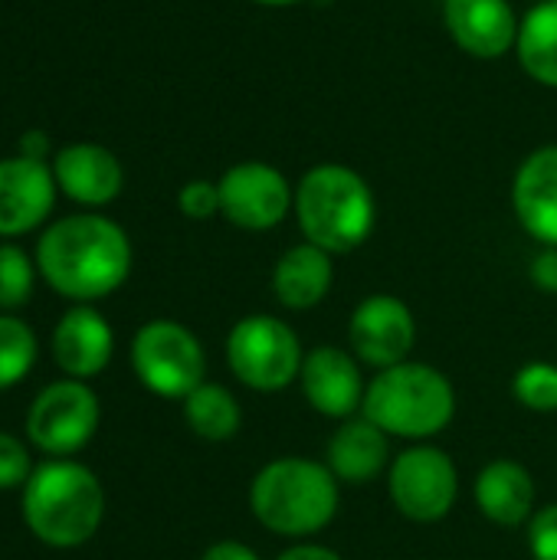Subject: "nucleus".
Instances as JSON below:
<instances>
[{
	"mask_svg": "<svg viewBox=\"0 0 557 560\" xmlns=\"http://www.w3.org/2000/svg\"><path fill=\"white\" fill-rule=\"evenodd\" d=\"M181 407H184L187 430L207 443H227L243 427V407L236 394L213 381H204L194 394L181 400Z\"/></svg>",
	"mask_w": 557,
	"mask_h": 560,
	"instance_id": "nucleus-21",
	"label": "nucleus"
},
{
	"mask_svg": "<svg viewBox=\"0 0 557 560\" xmlns=\"http://www.w3.org/2000/svg\"><path fill=\"white\" fill-rule=\"evenodd\" d=\"M36 259L20 249L13 240H0V312H16L33 299L36 289Z\"/></svg>",
	"mask_w": 557,
	"mask_h": 560,
	"instance_id": "nucleus-24",
	"label": "nucleus"
},
{
	"mask_svg": "<svg viewBox=\"0 0 557 560\" xmlns=\"http://www.w3.org/2000/svg\"><path fill=\"white\" fill-rule=\"evenodd\" d=\"M115 354V331L95 305H69L53 328V361L66 377L92 381Z\"/></svg>",
	"mask_w": 557,
	"mask_h": 560,
	"instance_id": "nucleus-15",
	"label": "nucleus"
},
{
	"mask_svg": "<svg viewBox=\"0 0 557 560\" xmlns=\"http://www.w3.org/2000/svg\"><path fill=\"white\" fill-rule=\"evenodd\" d=\"M335 282L332 253L318 249L315 243H299L286 249L272 269V295L289 312H309L322 305Z\"/></svg>",
	"mask_w": 557,
	"mask_h": 560,
	"instance_id": "nucleus-20",
	"label": "nucleus"
},
{
	"mask_svg": "<svg viewBox=\"0 0 557 560\" xmlns=\"http://www.w3.org/2000/svg\"><path fill=\"white\" fill-rule=\"evenodd\" d=\"M512 397L532 413H557V364L529 361L512 377Z\"/></svg>",
	"mask_w": 557,
	"mask_h": 560,
	"instance_id": "nucleus-25",
	"label": "nucleus"
},
{
	"mask_svg": "<svg viewBox=\"0 0 557 560\" xmlns=\"http://www.w3.org/2000/svg\"><path fill=\"white\" fill-rule=\"evenodd\" d=\"M476 509L499 528H525L535 515V479L519 459H492L473 486Z\"/></svg>",
	"mask_w": 557,
	"mask_h": 560,
	"instance_id": "nucleus-19",
	"label": "nucleus"
},
{
	"mask_svg": "<svg viewBox=\"0 0 557 560\" xmlns=\"http://www.w3.org/2000/svg\"><path fill=\"white\" fill-rule=\"evenodd\" d=\"M36 354H39V345H36L33 328L16 315L0 312V394L30 377Z\"/></svg>",
	"mask_w": 557,
	"mask_h": 560,
	"instance_id": "nucleus-23",
	"label": "nucleus"
},
{
	"mask_svg": "<svg viewBox=\"0 0 557 560\" xmlns=\"http://www.w3.org/2000/svg\"><path fill=\"white\" fill-rule=\"evenodd\" d=\"M525 541L535 560H557V502L535 509L525 525Z\"/></svg>",
	"mask_w": 557,
	"mask_h": 560,
	"instance_id": "nucleus-27",
	"label": "nucleus"
},
{
	"mask_svg": "<svg viewBox=\"0 0 557 560\" xmlns=\"http://www.w3.org/2000/svg\"><path fill=\"white\" fill-rule=\"evenodd\" d=\"M295 220L305 243L341 256L358 249L378 220L371 184L345 164H318L295 187Z\"/></svg>",
	"mask_w": 557,
	"mask_h": 560,
	"instance_id": "nucleus-5",
	"label": "nucleus"
},
{
	"mask_svg": "<svg viewBox=\"0 0 557 560\" xmlns=\"http://www.w3.org/2000/svg\"><path fill=\"white\" fill-rule=\"evenodd\" d=\"M200 560H263L250 545H243V541H217V545H210Z\"/></svg>",
	"mask_w": 557,
	"mask_h": 560,
	"instance_id": "nucleus-32",
	"label": "nucleus"
},
{
	"mask_svg": "<svg viewBox=\"0 0 557 560\" xmlns=\"http://www.w3.org/2000/svg\"><path fill=\"white\" fill-rule=\"evenodd\" d=\"M299 387H302L305 404L318 417L341 423L361 413L368 377H364V364L351 351L338 345H318L305 351Z\"/></svg>",
	"mask_w": 557,
	"mask_h": 560,
	"instance_id": "nucleus-12",
	"label": "nucleus"
},
{
	"mask_svg": "<svg viewBox=\"0 0 557 560\" xmlns=\"http://www.w3.org/2000/svg\"><path fill=\"white\" fill-rule=\"evenodd\" d=\"M384 482L397 515L417 525L443 522L460 499V469L453 456L433 443H410L401 450Z\"/></svg>",
	"mask_w": 557,
	"mask_h": 560,
	"instance_id": "nucleus-8",
	"label": "nucleus"
},
{
	"mask_svg": "<svg viewBox=\"0 0 557 560\" xmlns=\"http://www.w3.org/2000/svg\"><path fill=\"white\" fill-rule=\"evenodd\" d=\"M302 361L305 348L295 328L276 315H246L227 335V368L256 394H279L299 384Z\"/></svg>",
	"mask_w": 557,
	"mask_h": 560,
	"instance_id": "nucleus-6",
	"label": "nucleus"
},
{
	"mask_svg": "<svg viewBox=\"0 0 557 560\" xmlns=\"http://www.w3.org/2000/svg\"><path fill=\"white\" fill-rule=\"evenodd\" d=\"M20 509L36 541L69 551L98 535L105 522V489L89 466L46 459L20 489Z\"/></svg>",
	"mask_w": 557,
	"mask_h": 560,
	"instance_id": "nucleus-3",
	"label": "nucleus"
},
{
	"mask_svg": "<svg viewBox=\"0 0 557 560\" xmlns=\"http://www.w3.org/2000/svg\"><path fill=\"white\" fill-rule=\"evenodd\" d=\"M33 469H36V466L30 463L26 446H23L13 433L0 430V492L23 489L26 479L33 476Z\"/></svg>",
	"mask_w": 557,
	"mask_h": 560,
	"instance_id": "nucleus-26",
	"label": "nucleus"
},
{
	"mask_svg": "<svg viewBox=\"0 0 557 560\" xmlns=\"http://www.w3.org/2000/svg\"><path fill=\"white\" fill-rule=\"evenodd\" d=\"M128 358L138 384L164 400H184L207 381V351L200 338L174 318L144 322L131 338Z\"/></svg>",
	"mask_w": 557,
	"mask_h": 560,
	"instance_id": "nucleus-7",
	"label": "nucleus"
},
{
	"mask_svg": "<svg viewBox=\"0 0 557 560\" xmlns=\"http://www.w3.org/2000/svg\"><path fill=\"white\" fill-rule=\"evenodd\" d=\"M220 213L250 233L276 230L295 207V194L286 174L266 161L233 164L220 180Z\"/></svg>",
	"mask_w": 557,
	"mask_h": 560,
	"instance_id": "nucleus-11",
	"label": "nucleus"
},
{
	"mask_svg": "<svg viewBox=\"0 0 557 560\" xmlns=\"http://www.w3.org/2000/svg\"><path fill=\"white\" fill-rule=\"evenodd\" d=\"M529 276H532V282H535L542 292H555L557 295V246H545V249L532 259Z\"/></svg>",
	"mask_w": 557,
	"mask_h": 560,
	"instance_id": "nucleus-29",
	"label": "nucleus"
},
{
	"mask_svg": "<svg viewBox=\"0 0 557 560\" xmlns=\"http://www.w3.org/2000/svg\"><path fill=\"white\" fill-rule=\"evenodd\" d=\"M391 463V436L364 413L341 420L325 446V466L341 486H368L387 476Z\"/></svg>",
	"mask_w": 557,
	"mask_h": 560,
	"instance_id": "nucleus-17",
	"label": "nucleus"
},
{
	"mask_svg": "<svg viewBox=\"0 0 557 560\" xmlns=\"http://www.w3.org/2000/svg\"><path fill=\"white\" fill-rule=\"evenodd\" d=\"M39 279L72 305H95L131 276V240L105 213L82 210L49 223L36 240Z\"/></svg>",
	"mask_w": 557,
	"mask_h": 560,
	"instance_id": "nucleus-1",
	"label": "nucleus"
},
{
	"mask_svg": "<svg viewBox=\"0 0 557 560\" xmlns=\"http://www.w3.org/2000/svg\"><path fill=\"white\" fill-rule=\"evenodd\" d=\"M361 413L391 440L430 443L446 433L456 417V387L440 368L404 361L368 381Z\"/></svg>",
	"mask_w": 557,
	"mask_h": 560,
	"instance_id": "nucleus-4",
	"label": "nucleus"
},
{
	"mask_svg": "<svg viewBox=\"0 0 557 560\" xmlns=\"http://www.w3.org/2000/svg\"><path fill=\"white\" fill-rule=\"evenodd\" d=\"M177 210L187 220H210L220 213V187L213 180H187L177 190Z\"/></svg>",
	"mask_w": 557,
	"mask_h": 560,
	"instance_id": "nucleus-28",
	"label": "nucleus"
},
{
	"mask_svg": "<svg viewBox=\"0 0 557 560\" xmlns=\"http://www.w3.org/2000/svg\"><path fill=\"white\" fill-rule=\"evenodd\" d=\"M515 52L535 82L557 89V0H538L519 20Z\"/></svg>",
	"mask_w": 557,
	"mask_h": 560,
	"instance_id": "nucleus-22",
	"label": "nucleus"
},
{
	"mask_svg": "<svg viewBox=\"0 0 557 560\" xmlns=\"http://www.w3.org/2000/svg\"><path fill=\"white\" fill-rule=\"evenodd\" d=\"M16 154H23V158H30V161H46V158L56 154V151L49 148V135H43L39 128H30V131L20 135ZM46 164H49V161H46Z\"/></svg>",
	"mask_w": 557,
	"mask_h": 560,
	"instance_id": "nucleus-30",
	"label": "nucleus"
},
{
	"mask_svg": "<svg viewBox=\"0 0 557 560\" xmlns=\"http://www.w3.org/2000/svg\"><path fill=\"white\" fill-rule=\"evenodd\" d=\"M417 348V318L410 305L391 292H374L361 299L348 322V351L378 371L410 361Z\"/></svg>",
	"mask_w": 557,
	"mask_h": 560,
	"instance_id": "nucleus-10",
	"label": "nucleus"
},
{
	"mask_svg": "<svg viewBox=\"0 0 557 560\" xmlns=\"http://www.w3.org/2000/svg\"><path fill=\"white\" fill-rule=\"evenodd\" d=\"M98 420L102 404L89 381L62 377L46 384L33 397L26 413V436L39 453L53 459H69L92 443V436L98 433Z\"/></svg>",
	"mask_w": 557,
	"mask_h": 560,
	"instance_id": "nucleus-9",
	"label": "nucleus"
},
{
	"mask_svg": "<svg viewBox=\"0 0 557 560\" xmlns=\"http://www.w3.org/2000/svg\"><path fill=\"white\" fill-rule=\"evenodd\" d=\"M59 187L46 161H30L23 154L0 158V240H16L39 230L53 207Z\"/></svg>",
	"mask_w": 557,
	"mask_h": 560,
	"instance_id": "nucleus-13",
	"label": "nucleus"
},
{
	"mask_svg": "<svg viewBox=\"0 0 557 560\" xmlns=\"http://www.w3.org/2000/svg\"><path fill=\"white\" fill-rule=\"evenodd\" d=\"M276 560H345L335 548L318 545V541H292V548H286Z\"/></svg>",
	"mask_w": 557,
	"mask_h": 560,
	"instance_id": "nucleus-31",
	"label": "nucleus"
},
{
	"mask_svg": "<svg viewBox=\"0 0 557 560\" xmlns=\"http://www.w3.org/2000/svg\"><path fill=\"white\" fill-rule=\"evenodd\" d=\"M341 509V482L309 456H276L250 482V512L276 538L312 541Z\"/></svg>",
	"mask_w": 557,
	"mask_h": 560,
	"instance_id": "nucleus-2",
	"label": "nucleus"
},
{
	"mask_svg": "<svg viewBox=\"0 0 557 560\" xmlns=\"http://www.w3.org/2000/svg\"><path fill=\"white\" fill-rule=\"evenodd\" d=\"M443 20L456 46L476 59H499L515 49L519 20L509 0H446Z\"/></svg>",
	"mask_w": 557,
	"mask_h": 560,
	"instance_id": "nucleus-16",
	"label": "nucleus"
},
{
	"mask_svg": "<svg viewBox=\"0 0 557 560\" xmlns=\"http://www.w3.org/2000/svg\"><path fill=\"white\" fill-rule=\"evenodd\" d=\"M253 3H263V7H292V3H302V0H253Z\"/></svg>",
	"mask_w": 557,
	"mask_h": 560,
	"instance_id": "nucleus-33",
	"label": "nucleus"
},
{
	"mask_svg": "<svg viewBox=\"0 0 557 560\" xmlns=\"http://www.w3.org/2000/svg\"><path fill=\"white\" fill-rule=\"evenodd\" d=\"M49 167H53L59 194L85 210L108 207L112 200H118L125 187L121 161L105 144H95V141H76V144L59 148Z\"/></svg>",
	"mask_w": 557,
	"mask_h": 560,
	"instance_id": "nucleus-14",
	"label": "nucleus"
},
{
	"mask_svg": "<svg viewBox=\"0 0 557 560\" xmlns=\"http://www.w3.org/2000/svg\"><path fill=\"white\" fill-rule=\"evenodd\" d=\"M512 207L532 240L557 246V144H545L522 161L512 184Z\"/></svg>",
	"mask_w": 557,
	"mask_h": 560,
	"instance_id": "nucleus-18",
	"label": "nucleus"
}]
</instances>
